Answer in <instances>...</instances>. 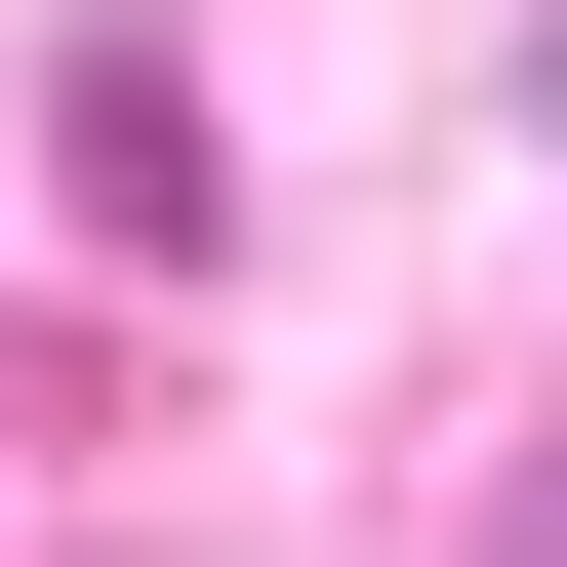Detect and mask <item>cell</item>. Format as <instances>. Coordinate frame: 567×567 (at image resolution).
<instances>
[{"label":"cell","mask_w":567,"mask_h":567,"mask_svg":"<svg viewBox=\"0 0 567 567\" xmlns=\"http://www.w3.org/2000/svg\"><path fill=\"white\" fill-rule=\"evenodd\" d=\"M41 163H82V244H122V284H203V244H244V163H203V82H163V41H41Z\"/></svg>","instance_id":"6da1fadb"},{"label":"cell","mask_w":567,"mask_h":567,"mask_svg":"<svg viewBox=\"0 0 567 567\" xmlns=\"http://www.w3.org/2000/svg\"><path fill=\"white\" fill-rule=\"evenodd\" d=\"M446 567H567V446H527V486H486V527H446Z\"/></svg>","instance_id":"7a4b0ae2"}]
</instances>
